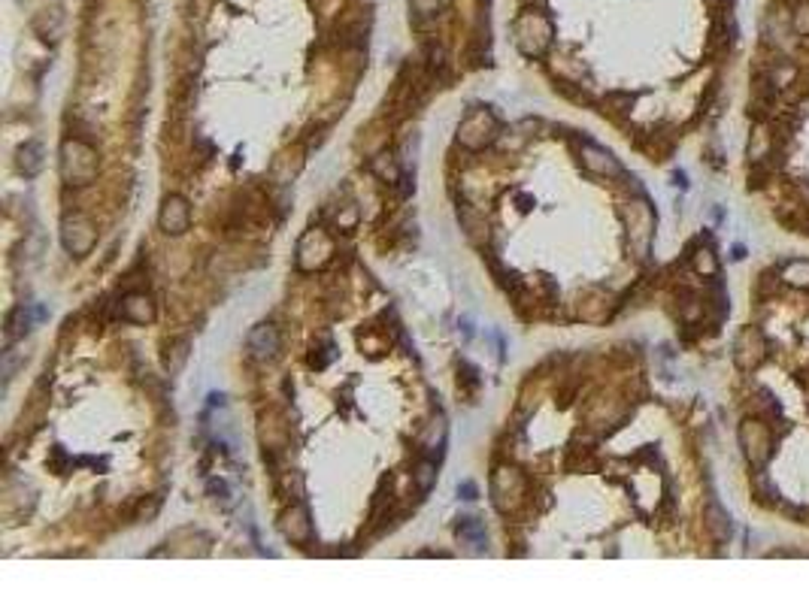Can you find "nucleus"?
Returning <instances> with one entry per match:
<instances>
[{
	"label": "nucleus",
	"mask_w": 809,
	"mask_h": 605,
	"mask_svg": "<svg viewBox=\"0 0 809 605\" xmlns=\"http://www.w3.org/2000/svg\"><path fill=\"white\" fill-rule=\"evenodd\" d=\"M58 169H61V179L64 185L70 188H85L98 179V169H100V158L85 139H64L61 149H58Z\"/></svg>",
	"instance_id": "1"
},
{
	"label": "nucleus",
	"mask_w": 809,
	"mask_h": 605,
	"mask_svg": "<svg viewBox=\"0 0 809 605\" xmlns=\"http://www.w3.org/2000/svg\"><path fill=\"white\" fill-rule=\"evenodd\" d=\"M512 40H516V46L525 58H543L551 49V40H555L551 19L540 10H525L512 25Z\"/></svg>",
	"instance_id": "2"
},
{
	"label": "nucleus",
	"mask_w": 809,
	"mask_h": 605,
	"mask_svg": "<svg viewBox=\"0 0 809 605\" xmlns=\"http://www.w3.org/2000/svg\"><path fill=\"white\" fill-rule=\"evenodd\" d=\"M497 134H500L497 115L491 113L488 106H473L464 118H461L458 134H455V139H458L461 149H467V152H482V149H488V145L495 143Z\"/></svg>",
	"instance_id": "3"
},
{
	"label": "nucleus",
	"mask_w": 809,
	"mask_h": 605,
	"mask_svg": "<svg viewBox=\"0 0 809 605\" xmlns=\"http://www.w3.org/2000/svg\"><path fill=\"white\" fill-rule=\"evenodd\" d=\"M330 257H334V240H330L328 231L321 227H313L300 236L297 242V270L300 272H315L321 267H328Z\"/></svg>",
	"instance_id": "4"
},
{
	"label": "nucleus",
	"mask_w": 809,
	"mask_h": 605,
	"mask_svg": "<svg viewBox=\"0 0 809 605\" xmlns=\"http://www.w3.org/2000/svg\"><path fill=\"white\" fill-rule=\"evenodd\" d=\"M740 445L746 460L752 463L755 469H761L764 463L770 460L773 454V436H770V427L757 418H746L740 424Z\"/></svg>",
	"instance_id": "5"
},
{
	"label": "nucleus",
	"mask_w": 809,
	"mask_h": 605,
	"mask_svg": "<svg viewBox=\"0 0 809 605\" xmlns=\"http://www.w3.org/2000/svg\"><path fill=\"white\" fill-rule=\"evenodd\" d=\"M491 499L500 512H512L525 499V478L516 467H500L491 478Z\"/></svg>",
	"instance_id": "6"
},
{
	"label": "nucleus",
	"mask_w": 809,
	"mask_h": 605,
	"mask_svg": "<svg viewBox=\"0 0 809 605\" xmlns=\"http://www.w3.org/2000/svg\"><path fill=\"white\" fill-rule=\"evenodd\" d=\"M94 242H98V231L85 216H67L61 221V246L67 248L73 257H85L91 255Z\"/></svg>",
	"instance_id": "7"
},
{
	"label": "nucleus",
	"mask_w": 809,
	"mask_h": 605,
	"mask_svg": "<svg viewBox=\"0 0 809 605\" xmlns=\"http://www.w3.org/2000/svg\"><path fill=\"white\" fill-rule=\"evenodd\" d=\"M158 224L167 236H182L191 227V206L182 194H167L158 212Z\"/></svg>",
	"instance_id": "8"
},
{
	"label": "nucleus",
	"mask_w": 809,
	"mask_h": 605,
	"mask_svg": "<svg viewBox=\"0 0 809 605\" xmlns=\"http://www.w3.org/2000/svg\"><path fill=\"white\" fill-rule=\"evenodd\" d=\"M279 345H282V336H279V330L274 324H255L252 330H249L246 336V349L252 354L255 360H261V364H267V360H274L279 354Z\"/></svg>",
	"instance_id": "9"
},
{
	"label": "nucleus",
	"mask_w": 809,
	"mask_h": 605,
	"mask_svg": "<svg viewBox=\"0 0 809 605\" xmlns=\"http://www.w3.org/2000/svg\"><path fill=\"white\" fill-rule=\"evenodd\" d=\"M155 302H152L149 294H124L122 297V318L128 324H139V327H146V324L155 321Z\"/></svg>",
	"instance_id": "10"
},
{
	"label": "nucleus",
	"mask_w": 809,
	"mask_h": 605,
	"mask_svg": "<svg viewBox=\"0 0 809 605\" xmlns=\"http://www.w3.org/2000/svg\"><path fill=\"white\" fill-rule=\"evenodd\" d=\"M579 154H583V167L588 169V173L607 176V179H613V176H622V164L607 149H600V145L583 143V152H579Z\"/></svg>",
	"instance_id": "11"
},
{
	"label": "nucleus",
	"mask_w": 809,
	"mask_h": 605,
	"mask_svg": "<svg viewBox=\"0 0 809 605\" xmlns=\"http://www.w3.org/2000/svg\"><path fill=\"white\" fill-rule=\"evenodd\" d=\"M46 309H31V306H16L10 315H6V342H16L31 330L34 321H43L46 318Z\"/></svg>",
	"instance_id": "12"
},
{
	"label": "nucleus",
	"mask_w": 809,
	"mask_h": 605,
	"mask_svg": "<svg viewBox=\"0 0 809 605\" xmlns=\"http://www.w3.org/2000/svg\"><path fill=\"white\" fill-rule=\"evenodd\" d=\"M16 167H19V173L25 176V179H34V176H40L43 167H46V152H43V143H36V139H28L25 145H19Z\"/></svg>",
	"instance_id": "13"
},
{
	"label": "nucleus",
	"mask_w": 809,
	"mask_h": 605,
	"mask_svg": "<svg viewBox=\"0 0 809 605\" xmlns=\"http://www.w3.org/2000/svg\"><path fill=\"white\" fill-rule=\"evenodd\" d=\"M282 533L297 545H306L313 538V523H310V512L304 506H294L285 512L282 518Z\"/></svg>",
	"instance_id": "14"
},
{
	"label": "nucleus",
	"mask_w": 809,
	"mask_h": 605,
	"mask_svg": "<svg viewBox=\"0 0 809 605\" xmlns=\"http://www.w3.org/2000/svg\"><path fill=\"white\" fill-rule=\"evenodd\" d=\"M455 533H458V538L464 545H470L473 551H482L485 548V527L476 518H461L458 521V527H455Z\"/></svg>",
	"instance_id": "15"
},
{
	"label": "nucleus",
	"mask_w": 809,
	"mask_h": 605,
	"mask_svg": "<svg viewBox=\"0 0 809 605\" xmlns=\"http://www.w3.org/2000/svg\"><path fill=\"white\" fill-rule=\"evenodd\" d=\"M64 28V16L61 10H43L40 16L34 19V31L43 36V40H58Z\"/></svg>",
	"instance_id": "16"
},
{
	"label": "nucleus",
	"mask_w": 809,
	"mask_h": 605,
	"mask_svg": "<svg viewBox=\"0 0 809 605\" xmlns=\"http://www.w3.org/2000/svg\"><path fill=\"white\" fill-rule=\"evenodd\" d=\"M188 349H191L188 339H176V342L167 345V351H164V370L171 373V375L182 373V366H186V360H188Z\"/></svg>",
	"instance_id": "17"
},
{
	"label": "nucleus",
	"mask_w": 809,
	"mask_h": 605,
	"mask_svg": "<svg viewBox=\"0 0 809 605\" xmlns=\"http://www.w3.org/2000/svg\"><path fill=\"white\" fill-rule=\"evenodd\" d=\"M413 482H416V488H418V493H431L433 491V484H437V463L433 460H418L416 463V469H413Z\"/></svg>",
	"instance_id": "18"
},
{
	"label": "nucleus",
	"mask_w": 809,
	"mask_h": 605,
	"mask_svg": "<svg viewBox=\"0 0 809 605\" xmlns=\"http://www.w3.org/2000/svg\"><path fill=\"white\" fill-rule=\"evenodd\" d=\"M782 282L791 287H809V261H791L782 270Z\"/></svg>",
	"instance_id": "19"
},
{
	"label": "nucleus",
	"mask_w": 809,
	"mask_h": 605,
	"mask_svg": "<svg viewBox=\"0 0 809 605\" xmlns=\"http://www.w3.org/2000/svg\"><path fill=\"white\" fill-rule=\"evenodd\" d=\"M706 518H710V527H712V533H716L718 542H727V536H731V521H727V515L722 512V508L712 503L710 508H706Z\"/></svg>",
	"instance_id": "20"
},
{
	"label": "nucleus",
	"mask_w": 809,
	"mask_h": 605,
	"mask_svg": "<svg viewBox=\"0 0 809 605\" xmlns=\"http://www.w3.org/2000/svg\"><path fill=\"white\" fill-rule=\"evenodd\" d=\"M458 218H461V224H464V231L473 242H480V231H488V224H485L482 218H476L473 212H470V206H461Z\"/></svg>",
	"instance_id": "21"
},
{
	"label": "nucleus",
	"mask_w": 809,
	"mask_h": 605,
	"mask_svg": "<svg viewBox=\"0 0 809 605\" xmlns=\"http://www.w3.org/2000/svg\"><path fill=\"white\" fill-rule=\"evenodd\" d=\"M440 6H443V0H409V10H413V16L418 21L440 16Z\"/></svg>",
	"instance_id": "22"
},
{
	"label": "nucleus",
	"mask_w": 809,
	"mask_h": 605,
	"mask_svg": "<svg viewBox=\"0 0 809 605\" xmlns=\"http://www.w3.org/2000/svg\"><path fill=\"white\" fill-rule=\"evenodd\" d=\"M694 270L701 272V276H712V272H716V257H712V248H701V252L694 255Z\"/></svg>",
	"instance_id": "23"
},
{
	"label": "nucleus",
	"mask_w": 809,
	"mask_h": 605,
	"mask_svg": "<svg viewBox=\"0 0 809 605\" xmlns=\"http://www.w3.org/2000/svg\"><path fill=\"white\" fill-rule=\"evenodd\" d=\"M767 149H770L767 134H764V130H755L752 145H749V154H752V161H764V154H767Z\"/></svg>",
	"instance_id": "24"
},
{
	"label": "nucleus",
	"mask_w": 809,
	"mask_h": 605,
	"mask_svg": "<svg viewBox=\"0 0 809 605\" xmlns=\"http://www.w3.org/2000/svg\"><path fill=\"white\" fill-rule=\"evenodd\" d=\"M794 31L809 36V4H800L797 10H794Z\"/></svg>",
	"instance_id": "25"
},
{
	"label": "nucleus",
	"mask_w": 809,
	"mask_h": 605,
	"mask_svg": "<svg viewBox=\"0 0 809 605\" xmlns=\"http://www.w3.org/2000/svg\"><path fill=\"white\" fill-rule=\"evenodd\" d=\"M210 493H216V499L227 503V484L225 482H216V478H212V482H210Z\"/></svg>",
	"instance_id": "26"
},
{
	"label": "nucleus",
	"mask_w": 809,
	"mask_h": 605,
	"mask_svg": "<svg viewBox=\"0 0 809 605\" xmlns=\"http://www.w3.org/2000/svg\"><path fill=\"white\" fill-rule=\"evenodd\" d=\"M458 493H461L464 499H476V497H480V491H476V484H473V482L458 484Z\"/></svg>",
	"instance_id": "27"
}]
</instances>
